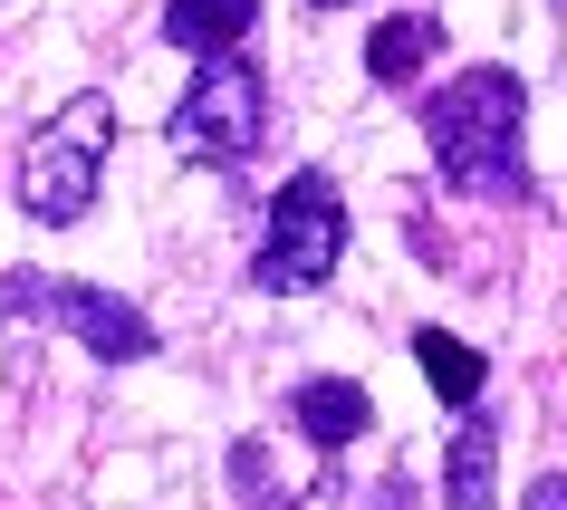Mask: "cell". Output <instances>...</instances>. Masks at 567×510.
Here are the masks:
<instances>
[{
	"instance_id": "8fae6325",
	"label": "cell",
	"mask_w": 567,
	"mask_h": 510,
	"mask_svg": "<svg viewBox=\"0 0 567 510\" xmlns=\"http://www.w3.org/2000/svg\"><path fill=\"white\" fill-rule=\"evenodd\" d=\"M231 481L250 491V510H289V491H269V452H260V443L231 452Z\"/></svg>"
},
{
	"instance_id": "5b68a950",
	"label": "cell",
	"mask_w": 567,
	"mask_h": 510,
	"mask_svg": "<svg viewBox=\"0 0 567 510\" xmlns=\"http://www.w3.org/2000/svg\"><path fill=\"white\" fill-rule=\"evenodd\" d=\"M0 318H39V328H68L87 357L106 366H145L164 337L135 299L96 289V279H49V271H0Z\"/></svg>"
},
{
	"instance_id": "7a4b0ae2",
	"label": "cell",
	"mask_w": 567,
	"mask_h": 510,
	"mask_svg": "<svg viewBox=\"0 0 567 510\" xmlns=\"http://www.w3.org/2000/svg\"><path fill=\"white\" fill-rule=\"evenodd\" d=\"M106 154H116V96H106V88H78L59 116L20 145V212L49 222V232L87 222L96 183H106Z\"/></svg>"
},
{
	"instance_id": "3957f363",
	"label": "cell",
	"mask_w": 567,
	"mask_h": 510,
	"mask_svg": "<svg viewBox=\"0 0 567 510\" xmlns=\"http://www.w3.org/2000/svg\"><path fill=\"white\" fill-rule=\"evenodd\" d=\"M347 261V203H337V183L308 164L269 193V222H260V251H250V289L269 299H308L318 279H337Z\"/></svg>"
},
{
	"instance_id": "6da1fadb",
	"label": "cell",
	"mask_w": 567,
	"mask_h": 510,
	"mask_svg": "<svg viewBox=\"0 0 567 510\" xmlns=\"http://www.w3.org/2000/svg\"><path fill=\"white\" fill-rule=\"evenodd\" d=\"M433 174L472 203H529V88L509 68H462L423 96Z\"/></svg>"
},
{
	"instance_id": "30bf717a",
	"label": "cell",
	"mask_w": 567,
	"mask_h": 510,
	"mask_svg": "<svg viewBox=\"0 0 567 510\" xmlns=\"http://www.w3.org/2000/svg\"><path fill=\"white\" fill-rule=\"evenodd\" d=\"M414 366H423V386L443 395V405H462V415H472L481 386H491V357H481L472 337H452V328H414Z\"/></svg>"
},
{
	"instance_id": "4fadbf2b",
	"label": "cell",
	"mask_w": 567,
	"mask_h": 510,
	"mask_svg": "<svg viewBox=\"0 0 567 510\" xmlns=\"http://www.w3.org/2000/svg\"><path fill=\"white\" fill-rule=\"evenodd\" d=\"M414 501V481H385V491H375V510H404Z\"/></svg>"
},
{
	"instance_id": "52a82bcc",
	"label": "cell",
	"mask_w": 567,
	"mask_h": 510,
	"mask_svg": "<svg viewBox=\"0 0 567 510\" xmlns=\"http://www.w3.org/2000/svg\"><path fill=\"white\" fill-rule=\"evenodd\" d=\"M289 424H299L308 443L318 452H347L365 434V424H375V405H365V386L357 376H308L299 395H289Z\"/></svg>"
},
{
	"instance_id": "277c9868",
	"label": "cell",
	"mask_w": 567,
	"mask_h": 510,
	"mask_svg": "<svg viewBox=\"0 0 567 510\" xmlns=\"http://www.w3.org/2000/svg\"><path fill=\"white\" fill-rule=\"evenodd\" d=\"M269 135V78L260 59H203L193 68V88L174 96V116H164V145L183 164H250Z\"/></svg>"
},
{
	"instance_id": "7c38bea8",
	"label": "cell",
	"mask_w": 567,
	"mask_h": 510,
	"mask_svg": "<svg viewBox=\"0 0 567 510\" xmlns=\"http://www.w3.org/2000/svg\"><path fill=\"white\" fill-rule=\"evenodd\" d=\"M519 510H567V472H538L529 491H519Z\"/></svg>"
},
{
	"instance_id": "8992f818",
	"label": "cell",
	"mask_w": 567,
	"mask_h": 510,
	"mask_svg": "<svg viewBox=\"0 0 567 510\" xmlns=\"http://www.w3.org/2000/svg\"><path fill=\"white\" fill-rule=\"evenodd\" d=\"M260 30V0H164V49H183V59H231L240 39Z\"/></svg>"
},
{
	"instance_id": "5bb4252c",
	"label": "cell",
	"mask_w": 567,
	"mask_h": 510,
	"mask_svg": "<svg viewBox=\"0 0 567 510\" xmlns=\"http://www.w3.org/2000/svg\"><path fill=\"white\" fill-rule=\"evenodd\" d=\"M308 10H347V0H308Z\"/></svg>"
},
{
	"instance_id": "9c48e42d",
	"label": "cell",
	"mask_w": 567,
	"mask_h": 510,
	"mask_svg": "<svg viewBox=\"0 0 567 510\" xmlns=\"http://www.w3.org/2000/svg\"><path fill=\"white\" fill-rule=\"evenodd\" d=\"M433 49H443V30H433L423 10H394V20L365 30V78H375V88H414L423 68H433Z\"/></svg>"
},
{
	"instance_id": "ba28073f",
	"label": "cell",
	"mask_w": 567,
	"mask_h": 510,
	"mask_svg": "<svg viewBox=\"0 0 567 510\" xmlns=\"http://www.w3.org/2000/svg\"><path fill=\"white\" fill-rule=\"evenodd\" d=\"M491 481H501V424L472 405L443 452V510H491Z\"/></svg>"
}]
</instances>
